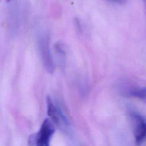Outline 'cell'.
I'll return each instance as SVG.
<instances>
[{"instance_id": "1", "label": "cell", "mask_w": 146, "mask_h": 146, "mask_svg": "<svg viewBox=\"0 0 146 146\" xmlns=\"http://www.w3.org/2000/svg\"><path fill=\"white\" fill-rule=\"evenodd\" d=\"M55 132V128L48 119L42 123L39 131L29 137V144L38 146H48L50 139Z\"/></svg>"}, {"instance_id": "2", "label": "cell", "mask_w": 146, "mask_h": 146, "mask_svg": "<svg viewBox=\"0 0 146 146\" xmlns=\"http://www.w3.org/2000/svg\"><path fill=\"white\" fill-rule=\"evenodd\" d=\"M132 123L133 135L136 145H141L146 141V118L133 111L129 113Z\"/></svg>"}, {"instance_id": "3", "label": "cell", "mask_w": 146, "mask_h": 146, "mask_svg": "<svg viewBox=\"0 0 146 146\" xmlns=\"http://www.w3.org/2000/svg\"><path fill=\"white\" fill-rule=\"evenodd\" d=\"M47 114L51 120L64 132L69 131V123L61 110L55 106L51 97L47 96Z\"/></svg>"}, {"instance_id": "4", "label": "cell", "mask_w": 146, "mask_h": 146, "mask_svg": "<svg viewBox=\"0 0 146 146\" xmlns=\"http://www.w3.org/2000/svg\"><path fill=\"white\" fill-rule=\"evenodd\" d=\"M38 48L43 64L49 73L54 70V64L49 48V39L46 35H41L38 39Z\"/></svg>"}, {"instance_id": "5", "label": "cell", "mask_w": 146, "mask_h": 146, "mask_svg": "<svg viewBox=\"0 0 146 146\" xmlns=\"http://www.w3.org/2000/svg\"><path fill=\"white\" fill-rule=\"evenodd\" d=\"M128 95L146 103V87L132 90L128 93Z\"/></svg>"}, {"instance_id": "6", "label": "cell", "mask_w": 146, "mask_h": 146, "mask_svg": "<svg viewBox=\"0 0 146 146\" xmlns=\"http://www.w3.org/2000/svg\"><path fill=\"white\" fill-rule=\"evenodd\" d=\"M109 1L112 2L116 3L117 4H120V5L124 4L126 2V0H109Z\"/></svg>"}, {"instance_id": "7", "label": "cell", "mask_w": 146, "mask_h": 146, "mask_svg": "<svg viewBox=\"0 0 146 146\" xmlns=\"http://www.w3.org/2000/svg\"><path fill=\"white\" fill-rule=\"evenodd\" d=\"M143 3H144V6L145 7V14H146V0H143Z\"/></svg>"}, {"instance_id": "8", "label": "cell", "mask_w": 146, "mask_h": 146, "mask_svg": "<svg viewBox=\"0 0 146 146\" xmlns=\"http://www.w3.org/2000/svg\"><path fill=\"white\" fill-rule=\"evenodd\" d=\"M11 1V0H7V2H9V1Z\"/></svg>"}]
</instances>
